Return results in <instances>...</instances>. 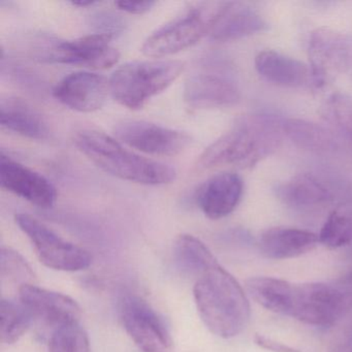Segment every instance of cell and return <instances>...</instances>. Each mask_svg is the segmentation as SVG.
I'll use <instances>...</instances> for the list:
<instances>
[{"label":"cell","mask_w":352,"mask_h":352,"mask_svg":"<svg viewBox=\"0 0 352 352\" xmlns=\"http://www.w3.org/2000/svg\"><path fill=\"white\" fill-rule=\"evenodd\" d=\"M201 320L223 339L236 337L250 319V305L242 286L218 263L199 276L193 288Z\"/></svg>","instance_id":"obj_1"},{"label":"cell","mask_w":352,"mask_h":352,"mask_svg":"<svg viewBox=\"0 0 352 352\" xmlns=\"http://www.w3.org/2000/svg\"><path fill=\"white\" fill-rule=\"evenodd\" d=\"M281 141L279 123L265 115L241 117L216 140L197 160V168L210 170L219 166L247 168L277 149Z\"/></svg>","instance_id":"obj_2"},{"label":"cell","mask_w":352,"mask_h":352,"mask_svg":"<svg viewBox=\"0 0 352 352\" xmlns=\"http://www.w3.org/2000/svg\"><path fill=\"white\" fill-rule=\"evenodd\" d=\"M74 143L96 166L122 180L144 185H164L176 179V170L172 166L143 157L102 131H78Z\"/></svg>","instance_id":"obj_3"},{"label":"cell","mask_w":352,"mask_h":352,"mask_svg":"<svg viewBox=\"0 0 352 352\" xmlns=\"http://www.w3.org/2000/svg\"><path fill=\"white\" fill-rule=\"evenodd\" d=\"M180 60L133 61L125 63L109 79L111 96L131 109L139 110L172 85L184 71Z\"/></svg>","instance_id":"obj_4"},{"label":"cell","mask_w":352,"mask_h":352,"mask_svg":"<svg viewBox=\"0 0 352 352\" xmlns=\"http://www.w3.org/2000/svg\"><path fill=\"white\" fill-rule=\"evenodd\" d=\"M226 5L210 1L192 6L153 32L142 46V52L146 56L160 58L195 46L210 34Z\"/></svg>","instance_id":"obj_5"},{"label":"cell","mask_w":352,"mask_h":352,"mask_svg":"<svg viewBox=\"0 0 352 352\" xmlns=\"http://www.w3.org/2000/svg\"><path fill=\"white\" fill-rule=\"evenodd\" d=\"M16 223L28 236L41 263L57 271L77 272L87 269L91 255L81 247L67 242L48 226L28 214H17Z\"/></svg>","instance_id":"obj_6"},{"label":"cell","mask_w":352,"mask_h":352,"mask_svg":"<svg viewBox=\"0 0 352 352\" xmlns=\"http://www.w3.org/2000/svg\"><path fill=\"white\" fill-rule=\"evenodd\" d=\"M114 36L94 34L72 41H51L38 50L45 63L106 69L118 63L120 53L111 46Z\"/></svg>","instance_id":"obj_7"},{"label":"cell","mask_w":352,"mask_h":352,"mask_svg":"<svg viewBox=\"0 0 352 352\" xmlns=\"http://www.w3.org/2000/svg\"><path fill=\"white\" fill-rule=\"evenodd\" d=\"M346 311L336 284L305 283L292 288L288 316L307 324L329 327Z\"/></svg>","instance_id":"obj_8"},{"label":"cell","mask_w":352,"mask_h":352,"mask_svg":"<svg viewBox=\"0 0 352 352\" xmlns=\"http://www.w3.org/2000/svg\"><path fill=\"white\" fill-rule=\"evenodd\" d=\"M120 318L125 331L143 352H170L172 338L162 317L139 296L121 302Z\"/></svg>","instance_id":"obj_9"},{"label":"cell","mask_w":352,"mask_h":352,"mask_svg":"<svg viewBox=\"0 0 352 352\" xmlns=\"http://www.w3.org/2000/svg\"><path fill=\"white\" fill-rule=\"evenodd\" d=\"M114 131L121 142L150 155H178L191 143L187 133L147 121H121Z\"/></svg>","instance_id":"obj_10"},{"label":"cell","mask_w":352,"mask_h":352,"mask_svg":"<svg viewBox=\"0 0 352 352\" xmlns=\"http://www.w3.org/2000/svg\"><path fill=\"white\" fill-rule=\"evenodd\" d=\"M239 98L236 84L209 60L201 61L185 82L184 100L192 109L232 106Z\"/></svg>","instance_id":"obj_11"},{"label":"cell","mask_w":352,"mask_h":352,"mask_svg":"<svg viewBox=\"0 0 352 352\" xmlns=\"http://www.w3.org/2000/svg\"><path fill=\"white\" fill-rule=\"evenodd\" d=\"M0 184L6 190L43 209H50L56 201V188L48 179L3 152L0 157Z\"/></svg>","instance_id":"obj_12"},{"label":"cell","mask_w":352,"mask_h":352,"mask_svg":"<svg viewBox=\"0 0 352 352\" xmlns=\"http://www.w3.org/2000/svg\"><path fill=\"white\" fill-rule=\"evenodd\" d=\"M109 94V80L89 72L69 74L53 89V96L59 102L82 113L100 110L106 102Z\"/></svg>","instance_id":"obj_13"},{"label":"cell","mask_w":352,"mask_h":352,"mask_svg":"<svg viewBox=\"0 0 352 352\" xmlns=\"http://www.w3.org/2000/svg\"><path fill=\"white\" fill-rule=\"evenodd\" d=\"M19 296L20 302L32 317L40 318L54 329L79 322L81 316L79 305L65 294L28 284L19 287Z\"/></svg>","instance_id":"obj_14"},{"label":"cell","mask_w":352,"mask_h":352,"mask_svg":"<svg viewBox=\"0 0 352 352\" xmlns=\"http://www.w3.org/2000/svg\"><path fill=\"white\" fill-rule=\"evenodd\" d=\"M243 180L236 173H220L197 189V206L210 219H221L234 212L243 195Z\"/></svg>","instance_id":"obj_15"},{"label":"cell","mask_w":352,"mask_h":352,"mask_svg":"<svg viewBox=\"0 0 352 352\" xmlns=\"http://www.w3.org/2000/svg\"><path fill=\"white\" fill-rule=\"evenodd\" d=\"M347 50V44L341 34L329 30L313 32L309 55L313 78L317 83H323L327 77L345 67Z\"/></svg>","instance_id":"obj_16"},{"label":"cell","mask_w":352,"mask_h":352,"mask_svg":"<svg viewBox=\"0 0 352 352\" xmlns=\"http://www.w3.org/2000/svg\"><path fill=\"white\" fill-rule=\"evenodd\" d=\"M318 243V236L309 230L273 228L261 234L259 247L267 258L288 259L310 252Z\"/></svg>","instance_id":"obj_17"},{"label":"cell","mask_w":352,"mask_h":352,"mask_svg":"<svg viewBox=\"0 0 352 352\" xmlns=\"http://www.w3.org/2000/svg\"><path fill=\"white\" fill-rule=\"evenodd\" d=\"M265 28L267 23L263 18L248 6L226 3L210 32V38L217 42H228L263 32Z\"/></svg>","instance_id":"obj_18"},{"label":"cell","mask_w":352,"mask_h":352,"mask_svg":"<svg viewBox=\"0 0 352 352\" xmlns=\"http://www.w3.org/2000/svg\"><path fill=\"white\" fill-rule=\"evenodd\" d=\"M0 123L3 129L28 139L45 140L49 135L48 125L42 115L20 98L1 100Z\"/></svg>","instance_id":"obj_19"},{"label":"cell","mask_w":352,"mask_h":352,"mask_svg":"<svg viewBox=\"0 0 352 352\" xmlns=\"http://www.w3.org/2000/svg\"><path fill=\"white\" fill-rule=\"evenodd\" d=\"M261 77L276 85L300 87L308 82L310 69L305 63L275 51H263L255 58Z\"/></svg>","instance_id":"obj_20"},{"label":"cell","mask_w":352,"mask_h":352,"mask_svg":"<svg viewBox=\"0 0 352 352\" xmlns=\"http://www.w3.org/2000/svg\"><path fill=\"white\" fill-rule=\"evenodd\" d=\"M294 284L272 277L251 278L246 281V289L251 298L267 310L287 315L292 304Z\"/></svg>","instance_id":"obj_21"},{"label":"cell","mask_w":352,"mask_h":352,"mask_svg":"<svg viewBox=\"0 0 352 352\" xmlns=\"http://www.w3.org/2000/svg\"><path fill=\"white\" fill-rule=\"evenodd\" d=\"M280 199L294 207H309L329 201V191L312 177L300 176L277 189Z\"/></svg>","instance_id":"obj_22"},{"label":"cell","mask_w":352,"mask_h":352,"mask_svg":"<svg viewBox=\"0 0 352 352\" xmlns=\"http://www.w3.org/2000/svg\"><path fill=\"white\" fill-rule=\"evenodd\" d=\"M175 255L182 269L197 277L218 265L215 256L207 246L190 234L179 236L175 246Z\"/></svg>","instance_id":"obj_23"},{"label":"cell","mask_w":352,"mask_h":352,"mask_svg":"<svg viewBox=\"0 0 352 352\" xmlns=\"http://www.w3.org/2000/svg\"><path fill=\"white\" fill-rule=\"evenodd\" d=\"M283 131L298 147L316 151H327L333 148V138L322 127L298 119H289L283 125Z\"/></svg>","instance_id":"obj_24"},{"label":"cell","mask_w":352,"mask_h":352,"mask_svg":"<svg viewBox=\"0 0 352 352\" xmlns=\"http://www.w3.org/2000/svg\"><path fill=\"white\" fill-rule=\"evenodd\" d=\"M34 317L21 302L1 300L0 319H1V341L5 344H14L30 329Z\"/></svg>","instance_id":"obj_25"},{"label":"cell","mask_w":352,"mask_h":352,"mask_svg":"<svg viewBox=\"0 0 352 352\" xmlns=\"http://www.w3.org/2000/svg\"><path fill=\"white\" fill-rule=\"evenodd\" d=\"M49 352H90L87 333L79 322L56 327L49 342Z\"/></svg>","instance_id":"obj_26"},{"label":"cell","mask_w":352,"mask_h":352,"mask_svg":"<svg viewBox=\"0 0 352 352\" xmlns=\"http://www.w3.org/2000/svg\"><path fill=\"white\" fill-rule=\"evenodd\" d=\"M319 243L329 249H338L352 244V219L333 212L318 234Z\"/></svg>","instance_id":"obj_27"},{"label":"cell","mask_w":352,"mask_h":352,"mask_svg":"<svg viewBox=\"0 0 352 352\" xmlns=\"http://www.w3.org/2000/svg\"><path fill=\"white\" fill-rule=\"evenodd\" d=\"M1 277L10 281L19 283L20 287L28 284H34V273L26 259L17 251L11 248L1 249Z\"/></svg>","instance_id":"obj_28"},{"label":"cell","mask_w":352,"mask_h":352,"mask_svg":"<svg viewBox=\"0 0 352 352\" xmlns=\"http://www.w3.org/2000/svg\"><path fill=\"white\" fill-rule=\"evenodd\" d=\"M333 111L340 126L352 140V100L346 96H336L333 100Z\"/></svg>","instance_id":"obj_29"},{"label":"cell","mask_w":352,"mask_h":352,"mask_svg":"<svg viewBox=\"0 0 352 352\" xmlns=\"http://www.w3.org/2000/svg\"><path fill=\"white\" fill-rule=\"evenodd\" d=\"M94 25H96L98 30H102V32L98 34H111V36H114L115 32H121L123 28L122 21L111 14H98L94 18Z\"/></svg>","instance_id":"obj_30"},{"label":"cell","mask_w":352,"mask_h":352,"mask_svg":"<svg viewBox=\"0 0 352 352\" xmlns=\"http://www.w3.org/2000/svg\"><path fill=\"white\" fill-rule=\"evenodd\" d=\"M254 342L259 347L272 352H302L296 348L290 347V346L280 343V342L275 341L271 338L258 335V333L255 335Z\"/></svg>","instance_id":"obj_31"},{"label":"cell","mask_w":352,"mask_h":352,"mask_svg":"<svg viewBox=\"0 0 352 352\" xmlns=\"http://www.w3.org/2000/svg\"><path fill=\"white\" fill-rule=\"evenodd\" d=\"M121 11L126 12L133 15H143L149 12L154 6L155 1H118L115 3Z\"/></svg>","instance_id":"obj_32"},{"label":"cell","mask_w":352,"mask_h":352,"mask_svg":"<svg viewBox=\"0 0 352 352\" xmlns=\"http://www.w3.org/2000/svg\"><path fill=\"white\" fill-rule=\"evenodd\" d=\"M335 284L343 298L346 309L349 310L352 308V271Z\"/></svg>","instance_id":"obj_33"},{"label":"cell","mask_w":352,"mask_h":352,"mask_svg":"<svg viewBox=\"0 0 352 352\" xmlns=\"http://www.w3.org/2000/svg\"><path fill=\"white\" fill-rule=\"evenodd\" d=\"M96 1H91V0H89V1H73L72 3V5L75 6V7H80V8H85V7H90V6H94L96 5Z\"/></svg>","instance_id":"obj_34"}]
</instances>
